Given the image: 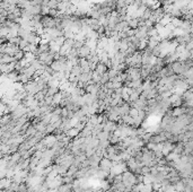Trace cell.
<instances>
[{
    "label": "cell",
    "mask_w": 193,
    "mask_h": 192,
    "mask_svg": "<svg viewBox=\"0 0 193 192\" xmlns=\"http://www.w3.org/2000/svg\"><path fill=\"white\" fill-rule=\"evenodd\" d=\"M113 165H114V163L110 158H105V157H103L99 162V169L107 173H111V169L113 167Z\"/></svg>",
    "instance_id": "obj_1"
},
{
    "label": "cell",
    "mask_w": 193,
    "mask_h": 192,
    "mask_svg": "<svg viewBox=\"0 0 193 192\" xmlns=\"http://www.w3.org/2000/svg\"><path fill=\"white\" fill-rule=\"evenodd\" d=\"M42 141L44 143L45 147H48V148H53V147L56 146V144L58 143V138H57V136H54V135H48L46 137L43 138Z\"/></svg>",
    "instance_id": "obj_2"
},
{
    "label": "cell",
    "mask_w": 193,
    "mask_h": 192,
    "mask_svg": "<svg viewBox=\"0 0 193 192\" xmlns=\"http://www.w3.org/2000/svg\"><path fill=\"white\" fill-rule=\"evenodd\" d=\"M93 50L90 49V48L88 47V45H86V44H84L80 49L78 50V54H79V58H88L90 54H92Z\"/></svg>",
    "instance_id": "obj_3"
},
{
    "label": "cell",
    "mask_w": 193,
    "mask_h": 192,
    "mask_svg": "<svg viewBox=\"0 0 193 192\" xmlns=\"http://www.w3.org/2000/svg\"><path fill=\"white\" fill-rule=\"evenodd\" d=\"M94 71H96V73H97L98 75L103 76V75H105V73H106L108 71V67L106 66V65H104L103 62H98Z\"/></svg>",
    "instance_id": "obj_4"
},
{
    "label": "cell",
    "mask_w": 193,
    "mask_h": 192,
    "mask_svg": "<svg viewBox=\"0 0 193 192\" xmlns=\"http://www.w3.org/2000/svg\"><path fill=\"white\" fill-rule=\"evenodd\" d=\"M14 61H16L15 58L9 56V54H1L0 56V62H1V65H8V63H11Z\"/></svg>",
    "instance_id": "obj_5"
},
{
    "label": "cell",
    "mask_w": 193,
    "mask_h": 192,
    "mask_svg": "<svg viewBox=\"0 0 193 192\" xmlns=\"http://www.w3.org/2000/svg\"><path fill=\"white\" fill-rule=\"evenodd\" d=\"M73 190V186L72 183H63L58 188V191L59 192H71Z\"/></svg>",
    "instance_id": "obj_6"
},
{
    "label": "cell",
    "mask_w": 193,
    "mask_h": 192,
    "mask_svg": "<svg viewBox=\"0 0 193 192\" xmlns=\"http://www.w3.org/2000/svg\"><path fill=\"white\" fill-rule=\"evenodd\" d=\"M139 23H140L139 18H130L128 20L129 27H130L131 30H137L138 27H139Z\"/></svg>",
    "instance_id": "obj_7"
},
{
    "label": "cell",
    "mask_w": 193,
    "mask_h": 192,
    "mask_svg": "<svg viewBox=\"0 0 193 192\" xmlns=\"http://www.w3.org/2000/svg\"><path fill=\"white\" fill-rule=\"evenodd\" d=\"M65 135L68 137H70L71 139H73V138H76V137H78L80 135V131L78 129H76V128H71L68 131H65Z\"/></svg>",
    "instance_id": "obj_8"
},
{
    "label": "cell",
    "mask_w": 193,
    "mask_h": 192,
    "mask_svg": "<svg viewBox=\"0 0 193 192\" xmlns=\"http://www.w3.org/2000/svg\"><path fill=\"white\" fill-rule=\"evenodd\" d=\"M11 182H13V181H10V179H8V177L1 179V182H0V188H1V189L8 190L9 189L10 184H11Z\"/></svg>",
    "instance_id": "obj_9"
},
{
    "label": "cell",
    "mask_w": 193,
    "mask_h": 192,
    "mask_svg": "<svg viewBox=\"0 0 193 192\" xmlns=\"http://www.w3.org/2000/svg\"><path fill=\"white\" fill-rule=\"evenodd\" d=\"M174 189L176 192H184V189H185V184H184L183 180L178 181L177 183L174 184Z\"/></svg>",
    "instance_id": "obj_10"
},
{
    "label": "cell",
    "mask_w": 193,
    "mask_h": 192,
    "mask_svg": "<svg viewBox=\"0 0 193 192\" xmlns=\"http://www.w3.org/2000/svg\"><path fill=\"white\" fill-rule=\"evenodd\" d=\"M19 186H20V183H18V182H15V181H13L11 182V184H10V186H9V191H11V192H17L18 191V189H19Z\"/></svg>",
    "instance_id": "obj_11"
},
{
    "label": "cell",
    "mask_w": 193,
    "mask_h": 192,
    "mask_svg": "<svg viewBox=\"0 0 193 192\" xmlns=\"http://www.w3.org/2000/svg\"><path fill=\"white\" fill-rule=\"evenodd\" d=\"M20 41H22V37L20 36H16V37H11V39H9L8 40V42L11 44H14V45H19Z\"/></svg>",
    "instance_id": "obj_12"
},
{
    "label": "cell",
    "mask_w": 193,
    "mask_h": 192,
    "mask_svg": "<svg viewBox=\"0 0 193 192\" xmlns=\"http://www.w3.org/2000/svg\"><path fill=\"white\" fill-rule=\"evenodd\" d=\"M110 81V77H108V73H106L105 75H103L101 78V85H106V84Z\"/></svg>",
    "instance_id": "obj_13"
},
{
    "label": "cell",
    "mask_w": 193,
    "mask_h": 192,
    "mask_svg": "<svg viewBox=\"0 0 193 192\" xmlns=\"http://www.w3.org/2000/svg\"><path fill=\"white\" fill-rule=\"evenodd\" d=\"M132 118H137L138 115H139V110L136 109V107H131L130 110V113H129Z\"/></svg>",
    "instance_id": "obj_14"
},
{
    "label": "cell",
    "mask_w": 193,
    "mask_h": 192,
    "mask_svg": "<svg viewBox=\"0 0 193 192\" xmlns=\"http://www.w3.org/2000/svg\"><path fill=\"white\" fill-rule=\"evenodd\" d=\"M141 174H142V175L150 174V167H149V166L144 165V166H142V169H141Z\"/></svg>",
    "instance_id": "obj_15"
},
{
    "label": "cell",
    "mask_w": 193,
    "mask_h": 192,
    "mask_svg": "<svg viewBox=\"0 0 193 192\" xmlns=\"http://www.w3.org/2000/svg\"><path fill=\"white\" fill-rule=\"evenodd\" d=\"M191 179L193 180V172H192V174H191Z\"/></svg>",
    "instance_id": "obj_16"
},
{
    "label": "cell",
    "mask_w": 193,
    "mask_h": 192,
    "mask_svg": "<svg viewBox=\"0 0 193 192\" xmlns=\"http://www.w3.org/2000/svg\"><path fill=\"white\" fill-rule=\"evenodd\" d=\"M71 192H78V191H75V190H72V191Z\"/></svg>",
    "instance_id": "obj_17"
}]
</instances>
